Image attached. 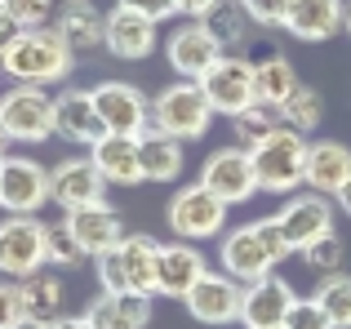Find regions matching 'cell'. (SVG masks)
I'll list each match as a JSON object with an SVG mask.
<instances>
[{"label": "cell", "mask_w": 351, "mask_h": 329, "mask_svg": "<svg viewBox=\"0 0 351 329\" xmlns=\"http://www.w3.org/2000/svg\"><path fill=\"white\" fill-rule=\"evenodd\" d=\"M289 254H293V245L271 214V218H258V223L223 232V241H218V267L227 276H236L240 285H254V280L271 276Z\"/></svg>", "instance_id": "6da1fadb"}, {"label": "cell", "mask_w": 351, "mask_h": 329, "mask_svg": "<svg viewBox=\"0 0 351 329\" xmlns=\"http://www.w3.org/2000/svg\"><path fill=\"white\" fill-rule=\"evenodd\" d=\"M0 67H5V76L14 80V85L49 89V85H62V80L71 76L76 53H71V45L58 36V27L49 23V27H27V32L0 53Z\"/></svg>", "instance_id": "7a4b0ae2"}, {"label": "cell", "mask_w": 351, "mask_h": 329, "mask_svg": "<svg viewBox=\"0 0 351 329\" xmlns=\"http://www.w3.org/2000/svg\"><path fill=\"white\" fill-rule=\"evenodd\" d=\"M156 254H160V241H152L147 232L125 236L120 245H112L107 254L94 258L98 285H103L107 294L156 298Z\"/></svg>", "instance_id": "3957f363"}, {"label": "cell", "mask_w": 351, "mask_h": 329, "mask_svg": "<svg viewBox=\"0 0 351 329\" xmlns=\"http://www.w3.org/2000/svg\"><path fill=\"white\" fill-rule=\"evenodd\" d=\"M214 116L218 112H214V103H209V94L200 89V80H173V85H165L160 94L152 98V130L169 134V138H178V143L205 138Z\"/></svg>", "instance_id": "277c9868"}, {"label": "cell", "mask_w": 351, "mask_h": 329, "mask_svg": "<svg viewBox=\"0 0 351 329\" xmlns=\"http://www.w3.org/2000/svg\"><path fill=\"white\" fill-rule=\"evenodd\" d=\"M307 134L298 130H276L271 138H263L249 156H254V173H258V191L271 196H293L307 182Z\"/></svg>", "instance_id": "5b68a950"}, {"label": "cell", "mask_w": 351, "mask_h": 329, "mask_svg": "<svg viewBox=\"0 0 351 329\" xmlns=\"http://www.w3.org/2000/svg\"><path fill=\"white\" fill-rule=\"evenodd\" d=\"M49 227L40 214H9L0 218V271L27 280L49 267Z\"/></svg>", "instance_id": "8992f818"}, {"label": "cell", "mask_w": 351, "mask_h": 329, "mask_svg": "<svg viewBox=\"0 0 351 329\" xmlns=\"http://www.w3.org/2000/svg\"><path fill=\"white\" fill-rule=\"evenodd\" d=\"M227 200H218L205 182H187L169 196L165 205V223H169L173 236L182 241H214V236L227 232Z\"/></svg>", "instance_id": "52a82bcc"}, {"label": "cell", "mask_w": 351, "mask_h": 329, "mask_svg": "<svg viewBox=\"0 0 351 329\" xmlns=\"http://www.w3.org/2000/svg\"><path fill=\"white\" fill-rule=\"evenodd\" d=\"M0 121L14 143L40 147L53 138V98L40 85H14L9 94H0Z\"/></svg>", "instance_id": "ba28073f"}, {"label": "cell", "mask_w": 351, "mask_h": 329, "mask_svg": "<svg viewBox=\"0 0 351 329\" xmlns=\"http://www.w3.org/2000/svg\"><path fill=\"white\" fill-rule=\"evenodd\" d=\"M94 107L103 116L107 134H129V138H143L152 130V98L143 94L129 80H98L94 89Z\"/></svg>", "instance_id": "9c48e42d"}, {"label": "cell", "mask_w": 351, "mask_h": 329, "mask_svg": "<svg viewBox=\"0 0 351 329\" xmlns=\"http://www.w3.org/2000/svg\"><path fill=\"white\" fill-rule=\"evenodd\" d=\"M53 200L49 169L32 156H5L0 160V209L9 214H40Z\"/></svg>", "instance_id": "30bf717a"}, {"label": "cell", "mask_w": 351, "mask_h": 329, "mask_svg": "<svg viewBox=\"0 0 351 329\" xmlns=\"http://www.w3.org/2000/svg\"><path fill=\"white\" fill-rule=\"evenodd\" d=\"M200 89L209 94V103H214L218 116H227V121H236L240 112H249V107L258 103V89H254V62L249 58H218L214 67L200 76Z\"/></svg>", "instance_id": "8fae6325"}, {"label": "cell", "mask_w": 351, "mask_h": 329, "mask_svg": "<svg viewBox=\"0 0 351 329\" xmlns=\"http://www.w3.org/2000/svg\"><path fill=\"white\" fill-rule=\"evenodd\" d=\"M334 209H338L334 196H320V191H298V196H289L276 209V223L289 236L293 254H302L307 245H316L320 236L334 232Z\"/></svg>", "instance_id": "7c38bea8"}, {"label": "cell", "mask_w": 351, "mask_h": 329, "mask_svg": "<svg viewBox=\"0 0 351 329\" xmlns=\"http://www.w3.org/2000/svg\"><path fill=\"white\" fill-rule=\"evenodd\" d=\"M200 182L214 191L227 205H245L258 191V173H254V156L245 147H218L209 151L205 164H200Z\"/></svg>", "instance_id": "4fadbf2b"}, {"label": "cell", "mask_w": 351, "mask_h": 329, "mask_svg": "<svg viewBox=\"0 0 351 329\" xmlns=\"http://www.w3.org/2000/svg\"><path fill=\"white\" fill-rule=\"evenodd\" d=\"M218 58H223V45L214 40V32H209L200 18L173 27L169 40H165V62L173 67V76H178V80H200Z\"/></svg>", "instance_id": "5bb4252c"}, {"label": "cell", "mask_w": 351, "mask_h": 329, "mask_svg": "<svg viewBox=\"0 0 351 329\" xmlns=\"http://www.w3.org/2000/svg\"><path fill=\"white\" fill-rule=\"evenodd\" d=\"M182 303H187V312L196 316L200 325H214V329L236 325L240 312H245V285H240L236 276H227V271H205Z\"/></svg>", "instance_id": "9a60e30c"}, {"label": "cell", "mask_w": 351, "mask_h": 329, "mask_svg": "<svg viewBox=\"0 0 351 329\" xmlns=\"http://www.w3.org/2000/svg\"><path fill=\"white\" fill-rule=\"evenodd\" d=\"M49 187H53V205L62 214L71 209H85V205H98L107 196V178L103 169L94 164V156H67L49 169Z\"/></svg>", "instance_id": "2e32d148"}, {"label": "cell", "mask_w": 351, "mask_h": 329, "mask_svg": "<svg viewBox=\"0 0 351 329\" xmlns=\"http://www.w3.org/2000/svg\"><path fill=\"white\" fill-rule=\"evenodd\" d=\"M103 134H107V125L98 116L89 89H67V94L53 98V138L71 143V147H94Z\"/></svg>", "instance_id": "e0dca14e"}, {"label": "cell", "mask_w": 351, "mask_h": 329, "mask_svg": "<svg viewBox=\"0 0 351 329\" xmlns=\"http://www.w3.org/2000/svg\"><path fill=\"white\" fill-rule=\"evenodd\" d=\"M205 271H209V263L196 249V241L160 245V254H156V294L160 298H187Z\"/></svg>", "instance_id": "ac0fdd59"}, {"label": "cell", "mask_w": 351, "mask_h": 329, "mask_svg": "<svg viewBox=\"0 0 351 329\" xmlns=\"http://www.w3.org/2000/svg\"><path fill=\"white\" fill-rule=\"evenodd\" d=\"M293 303H298L293 285L271 271V276L245 285V312H240V325L245 329H280L285 321H289Z\"/></svg>", "instance_id": "d6986e66"}, {"label": "cell", "mask_w": 351, "mask_h": 329, "mask_svg": "<svg viewBox=\"0 0 351 329\" xmlns=\"http://www.w3.org/2000/svg\"><path fill=\"white\" fill-rule=\"evenodd\" d=\"M62 227H67L71 236L80 241V249L89 254V258H98V254H107L112 245L125 241V218L116 214L107 200H98V205H85V209H71V214H62Z\"/></svg>", "instance_id": "ffe728a7"}, {"label": "cell", "mask_w": 351, "mask_h": 329, "mask_svg": "<svg viewBox=\"0 0 351 329\" xmlns=\"http://www.w3.org/2000/svg\"><path fill=\"white\" fill-rule=\"evenodd\" d=\"M94 164L103 169V178L112 187H138L143 178V138H129V134H103V138L89 147Z\"/></svg>", "instance_id": "44dd1931"}, {"label": "cell", "mask_w": 351, "mask_h": 329, "mask_svg": "<svg viewBox=\"0 0 351 329\" xmlns=\"http://www.w3.org/2000/svg\"><path fill=\"white\" fill-rule=\"evenodd\" d=\"M156 23L152 18H143V14H134V9H112L107 14V53L120 62H143V58H152V49H156Z\"/></svg>", "instance_id": "7402d4cb"}, {"label": "cell", "mask_w": 351, "mask_h": 329, "mask_svg": "<svg viewBox=\"0 0 351 329\" xmlns=\"http://www.w3.org/2000/svg\"><path fill=\"white\" fill-rule=\"evenodd\" d=\"M343 18H347V0H293L285 32L302 45H320L343 32Z\"/></svg>", "instance_id": "603a6c76"}, {"label": "cell", "mask_w": 351, "mask_h": 329, "mask_svg": "<svg viewBox=\"0 0 351 329\" xmlns=\"http://www.w3.org/2000/svg\"><path fill=\"white\" fill-rule=\"evenodd\" d=\"M351 182V147L338 138H311L307 143V191L338 196Z\"/></svg>", "instance_id": "cb8c5ba5"}, {"label": "cell", "mask_w": 351, "mask_h": 329, "mask_svg": "<svg viewBox=\"0 0 351 329\" xmlns=\"http://www.w3.org/2000/svg\"><path fill=\"white\" fill-rule=\"evenodd\" d=\"M53 27L71 45V53H94L107 45V14H98L94 0H67L53 18Z\"/></svg>", "instance_id": "d4e9b609"}, {"label": "cell", "mask_w": 351, "mask_h": 329, "mask_svg": "<svg viewBox=\"0 0 351 329\" xmlns=\"http://www.w3.org/2000/svg\"><path fill=\"white\" fill-rule=\"evenodd\" d=\"M89 325L94 329H147L152 321V298H138V294H98L89 303Z\"/></svg>", "instance_id": "484cf974"}, {"label": "cell", "mask_w": 351, "mask_h": 329, "mask_svg": "<svg viewBox=\"0 0 351 329\" xmlns=\"http://www.w3.org/2000/svg\"><path fill=\"white\" fill-rule=\"evenodd\" d=\"M182 169H187V143L147 130L143 134V178L147 182H178Z\"/></svg>", "instance_id": "4316f807"}, {"label": "cell", "mask_w": 351, "mask_h": 329, "mask_svg": "<svg viewBox=\"0 0 351 329\" xmlns=\"http://www.w3.org/2000/svg\"><path fill=\"white\" fill-rule=\"evenodd\" d=\"M298 71L285 53H267V58L254 62V89H258V103L267 107H285V98L298 94Z\"/></svg>", "instance_id": "83f0119b"}, {"label": "cell", "mask_w": 351, "mask_h": 329, "mask_svg": "<svg viewBox=\"0 0 351 329\" xmlns=\"http://www.w3.org/2000/svg\"><path fill=\"white\" fill-rule=\"evenodd\" d=\"M23 294H27V312L45 325H53L62 316V307H67V289H62L58 271H36V276H27Z\"/></svg>", "instance_id": "f1b7e54d"}, {"label": "cell", "mask_w": 351, "mask_h": 329, "mask_svg": "<svg viewBox=\"0 0 351 329\" xmlns=\"http://www.w3.org/2000/svg\"><path fill=\"white\" fill-rule=\"evenodd\" d=\"M200 23L214 32V40L223 45V49H240V45H249V27H258L240 0H218Z\"/></svg>", "instance_id": "f546056e"}, {"label": "cell", "mask_w": 351, "mask_h": 329, "mask_svg": "<svg viewBox=\"0 0 351 329\" xmlns=\"http://www.w3.org/2000/svg\"><path fill=\"white\" fill-rule=\"evenodd\" d=\"M280 107H267V103H254L249 112H240L236 121H232V134H236V147H245V151H254L263 138H271L276 130H280Z\"/></svg>", "instance_id": "4dcf8cb0"}, {"label": "cell", "mask_w": 351, "mask_h": 329, "mask_svg": "<svg viewBox=\"0 0 351 329\" xmlns=\"http://www.w3.org/2000/svg\"><path fill=\"white\" fill-rule=\"evenodd\" d=\"M311 298H316L320 312L334 321V329H351V276H347V271L320 276V285H316Z\"/></svg>", "instance_id": "1f68e13d"}, {"label": "cell", "mask_w": 351, "mask_h": 329, "mask_svg": "<svg viewBox=\"0 0 351 329\" xmlns=\"http://www.w3.org/2000/svg\"><path fill=\"white\" fill-rule=\"evenodd\" d=\"M320 116H325V98H320V89H311V85H298V94H289L285 107H280L285 130H298V134L320 130Z\"/></svg>", "instance_id": "d6a6232c"}, {"label": "cell", "mask_w": 351, "mask_h": 329, "mask_svg": "<svg viewBox=\"0 0 351 329\" xmlns=\"http://www.w3.org/2000/svg\"><path fill=\"white\" fill-rule=\"evenodd\" d=\"M343 258H347V245H343V236H338V232L320 236L316 245L302 249V263H307L316 276H334V271H343Z\"/></svg>", "instance_id": "836d02e7"}, {"label": "cell", "mask_w": 351, "mask_h": 329, "mask_svg": "<svg viewBox=\"0 0 351 329\" xmlns=\"http://www.w3.org/2000/svg\"><path fill=\"white\" fill-rule=\"evenodd\" d=\"M89 254L80 249V241L67 232L62 223L49 227V267H76V263H85Z\"/></svg>", "instance_id": "e575fe53"}, {"label": "cell", "mask_w": 351, "mask_h": 329, "mask_svg": "<svg viewBox=\"0 0 351 329\" xmlns=\"http://www.w3.org/2000/svg\"><path fill=\"white\" fill-rule=\"evenodd\" d=\"M27 294H23V280L5 276L0 280V329H14L18 321H27Z\"/></svg>", "instance_id": "d590c367"}, {"label": "cell", "mask_w": 351, "mask_h": 329, "mask_svg": "<svg viewBox=\"0 0 351 329\" xmlns=\"http://www.w3.org/2000/svg\"><path fill=\"white\" fill-rule=\"evenodd\" d=\"M0 5L23 27H49V14H53V0H0Z\"/></svg>", "instance_id": "8d00e7d4"}, {"label": "cell", "mask_w": 351, "mask_h": 329, "mask_svg": "<svg viewBox=\"0 0 351 329\" xmlns=\"http://www.w3.org/2000/svg\"><path fill=\"white\" fill-rule=\"evenodd\" d=\"M285 329H334V321L320 312L316 298H298L293 312H289V321H285Z\"/></svg>", "instance_id": "74e56055"}, {"label": "cell", "mask_w": 351, "mask_h": 329, "mask_svg": "<svg viewBox=\"0 0 351 329\" xmlns=\"http://www.w3.org/2000/svg\"><path fill=\"white\" fill-rule=\"evenodd\" d=\"M240 5L249 9V18H254L258 27H285L293 0H240Z\"/></svg>", "instance_id": "f35d334b"}, {"label": "cell", "mask_w": 351, "mask_h": 329, "mask_svg": "<svg viewBox=\"0 0 351 329\" xmlns=\"http://www.w3.org/2000/svg\"><path fill=\"white\" fill-rule=\"evenodd\" d=\"M120 9H134V14L152 18V23H165V18L178 14V0H116Z\"/></svg>", "instance_id": "ab89813d"}, {"label": "cell", "mask_w": 351, "mask_h": 329, "mask_svg": "<svg viewBox=\"0 0 351 329\" xmlns=\"http://www.w3.org/2000/svg\"><path fill=\"white\" fill-rule=\"evenodd\" d=\"M23 32H27V27L18 23V18L9 14L5 5H0V53H5V49H9V45H14V40H18V36H23Z\"/></svg>", "instance_id": "60d3db41"}, {"label": "cell", "mask_w": 351, "mask_h": 329, "mask_svg": "<svg viewBox=\"0 0 351 329\" xmlns=\"http://www.w3.org/2000/svg\"><path fill=\"white\" fill-rule=\"evenodd\" d=\"M214 5H218V0H178V14H187V18H205Z\"/></svg>", "instance_id": "b9f144b4"}, {"label": "cell", "mask_w": 351, "mask_h": 329, "mask_svg": "<svg viewBox=\"0 0 351 329\" xmlns=\"http://www.w3.org/2000/svg\"><path fill=\"white\" fill-rule=\"evenodd\" d=\"M49 329H94V325H89V316H58Z\"/></svg>", "instance_id": "7bdbcfd3"}, {"label": "cell", "mask_w": 351, "mask_h": 329, "mask_svg": "<svg viewBox=\"0 0 351 329\" xmlns=\"http://www.w3.org/2000/svg\"><path fill=\"white\" fill-rule=\"evenodd\" d=\"M334 200H338V209H343V214L351 218V182H347V187H343V191H338V196H334Z\"/></svg>", "instance_id": "ee69618b"}, {"label": "cell", "mask_w": 351, "mask_h": 329, "mask_svg": "<svg viewBox=\"0 0 351 329\" xmlns=\"http://www.w3.org/2000/svg\"><path fill=\"white\" fill-rule=\"evenodd\" d=\"M14 329H49V325H45V321H36V316H27V321H18Z\"/></svg>", "instance_id": "f6af8a7d"}, {"label": "cell", "mask_w": 351, "mask_h": 329, "mask_svg": "<svg viewBox=\"0 0 351 329\" xmlns=\"http://www.w3.org/2000/svg\"><path fill=\"white\" fill-rule=\"evenodd\" d=\"M9 143H14V138H9V130H5V121H0V160H5V147H9Z\"/></svg>", "instance_id": "bcb514c9"}, {"label": "cell", "mask_w": 351, "mask_h": 329, "mask_svg": "<svg viewBox=\"0 0 351 329\" xmlns=\"http://www.w3.org/2000/svg\"><path fill=\"white\" fill-rule=\"evenodd\" d=\"M343 32L351 36V0H347V18H343Z\"/></svg>", "instance_id": "7dc6e473"}, {"label": "cell", "mask_w": 351, "mask_h": 329, "mask_svg": "<svg viewBox=\"0 0 351 329\" xmlns=\"http://www.w3.org/2000/svg\"><path fill=\"white\" fill-rule=\"evenodd\" d=\"M0 76H5V67H0Z\"/></svg>", "instance_id": "c3c4849f"}, {"label": "cell", "mask_w": 351, "mask_h": 329, "mask_svg": "<svg viewBox=\"0 0 351 329\" xmlns=\"http://www.w3.org/2000/svg\"><path fill=\"white\" fill-rule=\"evenodd\" d=\"M280 329H285V325H280Z\"/></svg>", "instance_id": "681fc988"}]
</instances>
